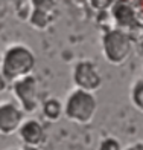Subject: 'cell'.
Segmentation results:
<instances>
[{
  "mask_svg": "<svg viewBox=\"0 0 143 150\" xmlns=\"http://www.w3.org/2000/svg\"><path fill=\"white\" fill-rule=\"evenodd\" d=\"M75 87L84 89L88 92H96L102 87V75L98 66L90 60H81L73 67L72 74Z\"/></svg>",
  "mask_w": 143,
  "mask_h": 150,
  "instance_id": "obj_4",
  "label": "cell"
},
{
  "mask_svg": "<svg viewBox=\"0 0 143 150\" xmlns=\"http://www.w3.org/2000/svg\"><path fill=\"white\" fill-rule=\"evenodd\" d=\"M41 113H43V117L47 120V121H52V122H55L58 121L61 117L64 115V104L61 103V101L58 98H49V100H46L43 106H41Z\"/></svg>",
  "mask_w": 143,
  "mask_h": 150,
  "instance_id": "obj_8",
  "label": "cell"
},
{
  "mask_svg": "<svg viewBox=\"0 0 143 150\" xmlns=\"http://www.w3.org/2000/svg\"><path fill=\"white\" fill-rule=\"evenodd\" d=\"M23 150H41V147H29V146H24Z\"/></svg>",
  "mask_w": 143,
  "mask_h": 150,
  "instance_id": "obj_12",
  "label": "cell"
},
{
  "mask_svg": "<svg viewBox=\"0 0 143 150\" xmlns=\"http://www.w3.org/2000/svg\"><path fill=\"white\" fill-rule=\"evenodd\" d=\"M105 58L113 64H122L129 55V43L128 40L119 32L111 34L107 37L104 46Z\"/></svg>",
  "mask_w": 143,
  "mask_h": 150,
  "instance_id": "obj_7",
  "label": "cell"
},
{
  "mask_svg": "<svg viewBox=\"0 0 143 150\" xmlns=\"http://www.w3.org/2000/svg\"><path fill=\"white\" fill-rule=\"evenodd\" d=\"M35 69V57L31 52L29 47L23 45H12L5 51L2 58V67H0V75L8 81H14L31 75Z\"/></svg>",
  "mask_w": 143,
  "mask_h": 150,
  "instance_id": "obj_1",
  "label": "cell"
},
{
  "mask_svg": "<svg viewBox=\"0 0 143 150\" xmlns=\"http://www.w3.org/2000/svg\"><path fill=\"white\" fill-rule=\"evenodd\" d=\"M12 93L15 103L24 113H33L38 107V81L33 75H26L12 83Z\"/></svg>",
  "mask_w": 143,
  "mask_h": 150,
  "instance_id": "obj_3",
  "label": "cell"
},
{
  "mask_svg": "<svg viewBox=\"0 0 143 150\" xmlns=\"http://www.w3.org/2000/svg\"><path fill=\"white\" fill-rule=\"evenodd\" d=\"M64 117L75 124H88L91 122L98 110V100L93 92L84 89H73L67 93L64 100Z\"/></svg>",
  "mask_w": 143,
  "mask_h": 150,
  "instance_id": "obj_2",
  "label": "cell"
},
{
  "mask_svg": "<svg viewBox=\"0 0 143 150\" xmlns=\"http://www.w3.org/2000/svg\"><path fill=\"white\" fill-rule=\"evenodd\" d=\"M24 112L15 101H0V135L11 136L18 132Z\"/></svg>",
  "mask_w": 143,
  "mask_h": 150,
  "instance_id": "obj_5",
  "label": "cell"
},
{
  "mask_svg": "<svg viewBox=\"0 0 143 150\" xmlns=\"http://www.w3.org/2000/svg\"><path fill=\"white\" fill-rule=\"evenodd\" d=\"M17 135L20 141L23 142V146H29V147H41L47 139L44 126L35 118L23 120Z\"/></svg>",
  "mask_w": 143,
  "mask_h": 150,
  "instance_id": "obj_6",
  "label": "cell"
},
{
  "mask_svg": "<svg viewBox=\"0 0 143 150\" xmlns=\"http://www.w3.org/2000/svg\"><path fill=\"white\" fill-rule=\"evenodd\" d=\"M8 150H20V149H8Z\"/></svg>",
  "mask_w": 143,
  "mask_h": 150,
  "instance_id": "obj_13",
  "label": "cell"
},
{
  "mask_svg": "<svg viewBox=\"0 0 143 150\" xmlns=\"http://www.w3.org/2000/svg\"><path fill=\"white\" fill-rule=\"evenodd\" d=\"M123 150H143V141H137V142H133V144L126 146Z\"/></svg>",
  "mask_w": 143,
  "mask_h": 150,
  "instance_id": "obj_11",
  "label": "cell"
},
{
  "mask_svg": "<svg viewBox=\"0 0 143 150\" xmlns=\"http://www.w3.org/2000/svg\"><path fill=\"white\" fill-rule=\"evenodd\" d=\"M129 98H131L133 106L137 109L139 112L143 113V78H137L131 84Z\"/></svg>",
  "mask_w": 143,
  "mask_h": 150,
  "instance_id": "obj_9",
  "label": "cell"
},
{
  "mask_svg": "<svg viewBox=\"0 0 143 150\" xmlns=\"http://www.w3.org/2000/svg\"><path fill=\"white\" fill-rule=\"evenodd\" d=\"M98 150H123L120 141L114 136H105L98 144Z\"/></svg>",
  "mask_w": 143,
  "mask_h": 150,
  "instance_id": "obj_10",
  "label": "cell"
}]
</instances>
